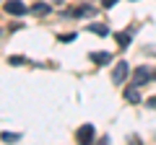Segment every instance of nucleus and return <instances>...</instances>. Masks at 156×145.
Instances as JSON below:
<instances>
[{
	"label": "nucleus",
	"mask_w": 156,
	"mask_h": 145,
	"mask_svg": "<svg viewBox=\"0 0 156 145\" xmlns=\"http://www.w3.org/2000/svg\"><path fill=\"white\" fill-rule=\"evenodd\" d=\"M128 72H130V67H128V62H117V67H115V72H112V83H125V78H128Z\"/></svg>",
	"instance_id": "f03ea898"
},
{
	"label": "nucleus",
	"mask_w": 156,
	"mask_h": 145,
	"mask_svg": "<svg viewBox=\"0 0 156 145\" xmlns=\"http://www.w3.org/2000/svg\"><path fill=\"white\" fill-rule=\"evenodd\" d=\"M115 3H117V0H104V8H112Z\"/></svg>",
	"instance_id": "2eb2a0df"
},
{
	"label": "nucleus",
	"mask_w": 156,
	"mask_h": 145,
	"mask_svg": "<svg viewBox=\"0 0 156 145\" xmlns=\"http://www.w3.org/2000/svg\"><path fill=\"white\" fill-rule=\"evenodd\" d=\"M151 78H154V70H151V67H146V65H140L138 70L133 72V83H135V86L151 83Z\"/></svg>",
	"instance_id": "f257e3e1"
},
{
	"label": "nucleus",
	"mask_w": 156,
	"mask_h": 145,
	"mask_svg": "<svg viewBox=\"0 0 156 145\" xmlns=\"http://www.w3.org/2000/svg\"><path fill=\"white\" fill-rule=\"evenodd\" d=\"M26 62V57H21V55H13L11 57V65H23Z\"/></svg>",
	"instance_id": "f8f14e48"
},
{
	"label": "nucleus",
	"mask_w": 156,
	"mask_h": 145,
	"mask_svg": "<svg viewBox=\"0 0 156 145\" xmlns=\"http://www.w3.org/2000/svg\"><path fill=\"white\" fill-rule=\"evenodd\" d=\"M5 13H11V16H23V13H26V5H23L21 0H8Z\"/></svg>",
	"instance_id": "7ed1b4c3"
},
{
	"label": "nucleus",
	"mask_w": 156,
	"mask_h": 145,
	"mask_svg": "<svg viewBox=\"0 0 156 145\" xmlns=\"http://www.w3.org/2000/svg\"><path fill=\"white\" fill-rule=\"evenodd\" d=\"M91 60H94V65H107L112 60V55L109 52H91Z\"/></svg>",
	"instance_id": "423d86ee"
},
{
	"label": "nucleus",
	"mask_w": 156,
	"mask_h": 145,
	"mask_svg": "<svg viewBox=\"0 0 156 145\" xmlns=\"http://www.w3.org/2000/svg\"><path fill=\"white\" fill-rule=\"evenodd\" d=\"M73 16H94V8H91V5H81V8L73 11Z\"/></svg>",
	"instance_id": "1a4fd4ad"
},
{
	"label": "nucleus",
	"mask_w": 156,
	"mask_h": 145,
	"mask_svg": "<svg viewBox=\"0 0 156 145\" xmlns=\"http://www.w3.org/2000/svg\"><path fill=\"white\" fill-rule=\"evenodd\" d=\"M148 106H151V109H156V96H151V99H148Z\"/></svg>",
	"instance_id": "4468645a"
},
{
	"label": "nucleus",
	"mask_w": 156,
	"mask_h": 145,
	"mask_svg": "<svg viewBox=\"0 0 156 145\" xmlns=\"http://www.w3.org/2000/svg\"><path fill=\"white\" fill-rule=\"evenodd\" d=\"M73 39H76V34H62V36H60V42H65V44L73 42Z\"/></svg>",
	"instance_id": "ddd939ff"
},
{
	"label": "nucleus",
	"mask_w": 156,
	"mask_h": 145,
	"mask_svg": "<svg viewBox=\"0 0 156 145\" xmlns=\"http://www.w3.org/2000/svg\"><path fill=\"white\" fill-rule=\"evenodd\" d=\"M31 13H34V16H47V13H50V5H47V3H34Z\"/></svg>",
	"instance_id": "6e6552de"
},
{
	"label": "nucleus",
	"mask_w": 156,
	"mask_h": 145,
	"mask_svg": "<svg viewBox=\"0 0 156 145\" xmlns=\"http://www.w3.org/2000/svg\"><path fill=\"white\" fill-rule=\"evenodd\" d=\"M115 39H117V44H120V47H128V44H130V34L120 31V34H117V36H115Z\"/></svg>",
	"instance_id": "9d476101"
},
{
	"label": "nucleus",
	"mask_w": 156,
	"mask_h": 145,
	"mask_svg": "<svg viewBox=\"0 0 156 145\" xmlns=\"http://www.w3.org/2000/svg\"><path fill=\"white\" fill-rule=\"evenodd\" d=\"M125 99H128L130 104H138V101H140V93H138V86H135V83L125 88Z\"/></svg>",
	"instance_id": "39448f33"
},
{
	"label": "nucleus",
	"mask_w": 156,
	"mask_h": 145,
	"mask_svg": "<svg viewBox=\"0 0 156 145\" xmlns=\"http://www.w3.org/2000/svg\"><path fill=\"white\" fill-rule=\"evenodd\" d=\"M78 140H81V143H91V140H94V127H91V124H83V127L78 130Z\"/></svg>",
	"instance_id": "20e7f679"
},
{
	"label": "nucleus",
	"mask_w": 156,
	"mask_h": 145,
	"mask_svg": "<svg viewBox=\"0 0 156 145\" xmlns=\"http://www.w3.org/2000/svg\"><path fill=\"white\" fill-rule=\"evenodd\" d=\"M21 135L18 132H0V140H5V143H13V140H18Z\"/></svg>",
	"instance_id": "9b49d317"
},
{
	"label": "nucleus",
	"mask_w": 156,
	"mask_h": 145,
	"mask_svg": "<svg viewBox=\"0 0 156 145\" xmlns=\"http://www.w3.org/2000/svg\"><path fill=\"white\" fill-rule=\"evenodd\" d=\"M86 31H91V34H99V36H107V34H109V29H107L104 23H91V26H86Z\"/></svg>",
	"instance_id": "0eeeda50"
}]
</instances>
